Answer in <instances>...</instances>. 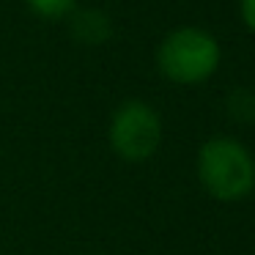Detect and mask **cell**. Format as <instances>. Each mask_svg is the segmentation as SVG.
Masks as SVG:
<instances>
[{"label": "cell", "instance_id": "6da1fadb", "mask_svg": "<svg viewBox=\"0 0 255 255\" xmlns=\"http://www.w3.org/2000/svg\"><path fill=\"white\" fill-rule=\"evenodd\" d=\"M198 181L214 200H242L255 189V159L239 140L211 137L198 151Z\"/></svg>", "mask_w": 255, "mask_h": 255}, {"label": "cell", "instance_id": "7a4b0ae2", "mask_svg": "<svg viewBox=\"0 0 255 255\" xmlns=\"http://www.w3.org/2000/svg\"><path fill=\"white\" fill-rule=\"evenodd\" d=\"M222 50L203 28H176L156 47V66L173 85H200L220 69Z\"/></svg>", "mask_w": 255, "mask_h": 255}, {"label": "cell", "instance_id": "3957f363", "mask_svg": "<svg viewBox=\"0 0 255 255\" xmlns=\"http://www.w3.org/2000/svg\"><path fill=\"white\" fill-rule=\"evenodd\" d=\"M110 148L124 162H145L162 145V118L148 102L127 99L110 118Z\"/></svg>", "mask_w": 255, "mask_h": 255}, {"label": "cell", "instance_id": "277c9868", "mask_svg": "<svg viewBox=\"0 0 255 255\" xmlns=\"http://www.w3.org/2000/svg\"><path fill=\"white\" fill-rule=\"evenodd\" d=\"M69 33L80 44H105L113 36V22L102 8H74L69 14Z\"/></svg>", "mask_w": 255, "mask_h": 255}, {"label": "cell", "instance_id": "5b68a950", "mask_svg": "<svg viewBox=\"0 0 255 255\" xmlns=\"http://www.w3.org/2000/svg\"><path fill=\"white\" fill-rule=\"evenodd\" d=\"M25 3L36 17L50 19V22H61L77 8V0H25Z\"/></svg>", "mask_w": 255, "mask_h": 255}, {"label": "cell", "instance_id": "8992f818", "mask_svg": "<svg viewBox=\"0 0 255 255\" xmlns=\"http://www.w3.org/2000/svg\"><path fill=\"white\" fill-rule=\"evenodd\" d=\"M228 113L239 124H253L255 121V94L247 88H239L228 96Z\"/></svg>", "mask_w": 255, "mask_h": 255}, {"label": "cell", "instance_id": "52a82bcc", "mask_svg": "<svg viewBox=\"0 0 255 255\" xmlns=\"http://www.w3.org/2000/svg\"><path fill=\"white\" fill-rule=\"evenodd\" d=\"M239 14L250 33H255V0H239Z\"/></svg>", "mask_w": 255, "mask_h": 255}]
</instances>
